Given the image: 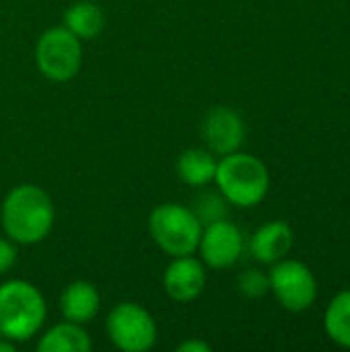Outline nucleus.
<instances>
[{
  "label": "nucleus",
  "instance_id": "f8f14e48",
  "mask_svg": "<svg viewBox=\"0 0 350 352\" xmlns=\"http://www.w3.org/2000/svg\"><path fill=\"white\" fill-rule=\"evenodd\" d=\"M101 307V295L95 285L87 280H76L62 291L60 297V311L66 322L87 324L95 320Z\"/></svg>",
  "mask_w": 350,
  "mask_h": 352
},
{
  "label": "nucleus",
  "instance_id": "f03ea898",
  "mask_svg": "<svg viewBox=\"0 0 350 352\" xmlns=\"http://www.w3.org/2000/svg\"><path fill=\"white\" fill-rule=\"evenodd\" d=\"M215 182L229 204L252 208L266 198L270 175L258 157L235 151L217 163Z\"/></svg>",
  "mask_w": 350,
  "mask_h": 352
},
{
  "label": "nucleus",
  "instance_id": "6ab92c4d",
  "mask_svg": "<svg viewBox=\"0 0 350 352\" xmlns=\"http://www.w3.org/2000/svg\"><path fill=\"white\" fill-rule=\"evenodd\" d=\"M17 262V250L8 239L0 237V274H6Z\"/></svg>",
  "mask_w": 350,
  "mask_h": 352
},
{
  "label": "nucleus",
  "instance_id": "f257e3e1",
  "mask_svg": "<svg viewBox=\"0 0 350 352\" xmlns=\"http://www.w3.org/2000/svg\"><path fill=\"white\" fill-rule=\"evenodd\" d=\"M4 233L21 245L43 241L54 227V204L45 190L33 184L8 192L0 210Z\"/></svg>",
  "mask_w": 350,
  "mask_h": 352
},
{
  "label": "nucleus",
  "instance_id": "4be33fe9",
  "mask_svg": "<svg viewBox=\"0 0 350 352\" xmlns=\"http://www.w3.org/2000/svg\"><path fill=\"white\" fill-rule=\"evenodd\" d=\"M2 338H6V334H4V332H2V328H0V340H2Z\"/></svg>",
  "mask_w": 350,
  "mask_h": 352
},
{
  "label": "nucleus",
  "instance_id": "ddd939ff",
  "mask_svg": "<svg viewBox=\"0 0 350 352\" xmlns=\"http://www.w3.org/2000/svg\"><path fill=\"white\" fill-rule=\"evenodd\" d=\"M91 336L87 334L83 324L74 322H62L54 326L41 336L37 344L39 352H91Z\"/></svg>",
  "mask_w": 350,
  "mask_h": 352
},
{
  "label": "nucleus",
  "instance_id": "412c9836",
  "mask_svg": "<svg viewBox=\"0 0 350 352\" xmlns=\"http://www.w3.org/2000/svg\"><path fill=\"white\" fill-rule=\"evenodd\" d=\"M12 351H14L12 340H10V338H2V340H0V352H12Z\"/></svg>",
  "mask_w": 350,
  "mask_h": 352
},
{
  "label": "nucleus",
  "instance_id": "1a4fd4ad",
  "mask_svg": "<svg viewBox=\"0 0 350 352\" xmlns=\"http://www.w3.org/2000/svg\"><path fill=\"white\" fill-rule=\"evenodd\" d=\"M202 136L210 153L231 155L239 151L245 138V124L241 116L229 107H212L202 122Z\"/></svg>",
  "mask_w": 350,
  "mask_h": 352
},
{
  "label": "nucleus",
  "instance_id": "9b49d317",
  "mask_svg": "<svg viewBox=\"0 0 350 352\" xmlns=\"http://www.w3.org/2000/svg\"><path fill=\"white\" fill-rule=\"evenodd\" d=\"M291 248H293V229L285 221H272L262 225L250 241L252 256L264 264H274L283 260L291 252Z\"/></svg>",
  "mask_w": 350,
  "mask_h": 352
},
{
  "label": "nucleus",
  "instance_id": "423d86ee",
  "mask_svg": "<svg viewBox=\"0 0 350 352\" xmlns=\"http://www.w3.org/2000/svg\"><path fill=\"white\" fill-rule=\"evenodd\" d=\"M107 336L124 352H146L157 342V324L138 303H120L107 316Z\"/></svg>",
  "mask_w": 350,
  "mask_h": 352
},
{
  "label": "nucleus",
  "instance_id": "9d476101",
  "mask_svg": "<svg viewBox=\"0 0 350 352\" xmlns=\"http://www.w3.org/2000/svg\"><path fill=\"white\" fill-rule=\"evenodd\" d=\"M204 285H206V270L202 262L192 256L175 258L163 274V289L177 303H188L200 297Z\"/></svg>",
  "mask_w": 350,
  "mask_h": 352
},
{
  "label": "nucleus",
  "instance_id": "aec40b11",
  "mask_svg": "<svg viewBox=\"0 0 350 352\" xmlns=\"http://www.w3.org/2000/svg\"><path fill=\"white\" fill-rule=\"evenodd\" d=\"M177 352H210V346L202 340H186L177 346Z\"/></svg>",
  "mask_w": 350,
  "mask_h": 352
},
{
  "label": "nucleus",
  "instance_id": "0eeeda50",
  "mask_svg": "<svg viewBox=\"0 0 350 352\" xmlns=\"http://www.w3.org/2000/svg\"><path fill=\"white\" fill-rule=\"evenodd\" d=\"M270 291H274L278 303L289 311H305L318 297V283L311 270L297 260L274 262L270 274Z\"/></svg>",
  "mask_w": 350,
  "mask_h": 352
},
{
  "label": "nucleus",
  "instance_id": "39448f33",
  "mask_svg": "<svg viewBox=\"0 0 350 352\" xmlns=\"http://www.w3.org/2000/svg\"><path fill=\"white\" fill-rule=\"evenodd\" d=\"M35 62L41 74L56 82H66L76 76L83 64L80 39L66 27L47 29L35 45Z\"/></svg>",
  "mask_w": 350,
  "mask_h": 352
},
{
  "label": "nucleus",
  "instance_id": "f3484780",
  "mask_svg": "<svg viewBox=\"0 0 350 352\" xmlns=\"http://www.w3.org/2000/svg\"><path fill=\"white\" fill-rule=\"evenodd\" d=\"M192 210L204 227L227 219V200L223 198V194H202L200 198H196V206Z\"/></svg>",
  "mask_w": 350,
  "mask_h": 352
},
{
  "label": "nucleus",
  "instance_id": "dca6fc26",
  "mask_svg": "<svg viewBox=\"0 0 350 352\" xmlns=\"http://www.w3.org/2000/svg\"><path fill=\"white\" fill-rule=\"evenodd\" d=\"M324 324L328 336L336 344L350 349V291H342L330 301Z\"/></svg>",
  "mask_w": 350,
  "mask_h": 352
},
{
  "label": "nucleus",
  "instance_id": "2eb2a0df",
  "mask_svg": "<svg viewBox=\"0 0 350 352\" xmlns=\"http://www.w3.org/2000/svg\"><path fill=\"white\" fill-rule=\"evenodd\" d=\"M175 171L182 182L188 186H206L215 179L217 173V159L210 151L202 148H188L179 155Z\"/></svg>",
  "mask_w": 350,
  "mask_h": 352
},
{
  "label": "nucleus",
  "instance_id": "a211bd4d",
  "mask_svg": "<svg viewBox=\"0 0 350 352\" xmlns=\"http://www.w3.org/2000/svg\"><path fill=\"white\" fill-rule=\"evenodd\" d=\"M237 287L243 297L248 299H260L270 291V280L260 270H245L237 278Z\"/></svg>",
  "mask_w": 350,
  "mask_h": 352
},
{
  "label": "nucleus",
  "instance_id": "4468645a",
  "mask_svg": "<svg viewBox=\"0 0 350 352\" xmlns=\"http://www.w3.org/2000/svg\"><path fill=\"white\" fill-rule=\"evenodd\" d=\"M105 23L103 10L91 0H78L64 12V27L78 39H93L101 33Z\"/></svg>",
  "mask_w": 350,
  "mask_h": 352
},
{
  "label": "nucleus",
  "instance_id": "20e7f679",
  "mask_svg": "<svg viewBox=\"0 0 350 352\" xmlns=\"http://www.w3.org/2000/svg\"><path fill=\"white\" fill-rule=\"evenodd\" d=\"M149 231L155 243L171 258L192 256L202 237V223L192 208L167 202L159 204L149 217Z\"/></svg>",
  "mask_w": 350,
  "mask_h": 352
},
{
  "label": "nucleus",
  "instance_id": "7ed1b4c3",
  "mask_svg": "<svg viewBox=\"0 0 350 352\" xmlns=\"http://www.w3.org/2000/svg\"><path fill=\"white\" fill-rule=\"evenodd\" d=\"M45 322V301L35 285L8 280L0 287V328L12 342H25Z\"/></svg>",
  "mask_w": 350,
  "mask_h": 352
},
{
  "label": "nucleus",
  "instance_id": "6e6552de",
  "mask_svg": "<svg viewBox=\"0 0 350 352\" xmlns=\"http://www.w3.org/2000/svg\"><path fill=\"white\" fill-rule=\"evenodd\" d=\"M198 250L206 266L217 270L231 268L241 258L243 252L241 231L227 219L210 223L206 225V229H202Z\"/></svg>",
  "mask_w": 350,
  "mask_h": 352
}]
</instances>
